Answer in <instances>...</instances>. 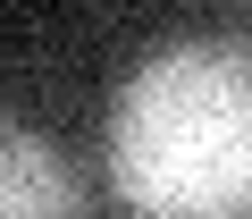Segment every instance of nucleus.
Segmentation results:
<instances>
[{"label": "nucleus", "mask_w": 252, "mask_h": 219, "mask_svg": "<svg viewBox=\"0 0 252 219\" xmlns=\"http://www.w3.org/2000/svg\"><path fill=\"white\" fill-rule=\"evenodd\" d=\"M109 194L126 219H252V51L168 42L109 101Z\"/></svg>", "instance_id": "1"}, {"label": "nucleus", "mask_w": 252, "mask_h": 219, "mask_svg": "<svg viewBox=\"0 0 252 219\" xmlns=\"http://www.w3.org/2000/svg\"><path fill=\"white\" fill-rule=\"evenodd\" d=\"M0 219H93L76 169L34 127H9V135H0Z\"/></svg>", "instance_id": "2"}]
</instances>
